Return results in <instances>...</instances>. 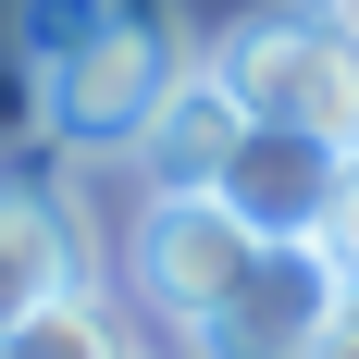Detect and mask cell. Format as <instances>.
Returning <instances> with one entry per match:
<instances>
[{
    "label": "cell",
    "instance_id": "cell-1",
    "mask_svg": "<svg viewBox=\"0 0 359 359\" xmlns=\"http://www.w3.org/2000/svg\"><path fill=\"white\" fill-rule=\"evenodd\" d=\"M211 74L236 87L248 124H285V137H323L359 161V50L334 37L323 0H260L211 37Z\"/></svg>",
    "mask_w": 359,
    "mask_h": 359
},
{
    "label": "cell",
    "instance_id": "cell-2",
    "mask_svg": "<svg viewBox=\"0 0 359 359\" xmlns=\"http://www.w3.org/2000/svg\"><path fill=\"white\" fill-rule=\"evenodd\" d=\"M174 74H186V25L161 0H124L74 62L37 74V111H50V137H74V149H137V124L161 111Z\"/></svg>",
    "mask_w": 359,
    "mask_h": 359
},
{
    "label": "cell",
    "instance_id": "cell-3",
    "mask_svg": "<svg viewBox=\"0 0 359 359\" xmlns=\"http://www.w3.org/2000/svg\"><path fill=\"white\" fill-rule=\"evenodd\" d=\"M248 260H260V236L223 211V198H161V186H149L137 223H124V285H137V310L161 334H198Z\"/></svg>",
    "mask_w": 359,
    "mask_h": 359
},
{
    "label": "cell",
    "instance_id": "cell-4",
    "mask_svg": "<svg viewBox=\"0 0 359 359\" xmlns=\"http://www.w3.org/2000/svg\"><path fill=\"white\" fill-rule=\"evenodd\" d=\"M334 260L323 248H260L236 285H223V310L198 334H186V359H310V334L334 323Z\"/></svg>",
    "mask_w": 359,
    "mask_h": 359
},
{
    "label": "cell",
    "instance_id": "cell-5",
    "mask_svg": "<svg viewBox=\"0 0 359 359\" xmlns=\"http://www.w3.org/2000/svg\"><path fill=\"white\" fill-rule=\"evenodd\" d=\"M334 186H347V149H323V137H285V124H248L211 198H223L236 223H248L260 248H323V211H334Z\"/></svg>",
    "mask_w": 359,
    "mask_h": 359
},
{
    "label": "cell",
    "instance_id": "cell-6",
    "mask_svg": "<svg viewBox=\"0 0 359 359\" xmlns=\"http://www.w3.org/2000/svg\"><path fill=\"white\" fill-rule=\"evenodd\" d=\"M236 137H248V111H236V87L211 74V50L161 87V111L137 124V174L161 186V198H211L223 161H236Z\"/></svg>",
    "mask_w": 359,
    "mask_h": 359
},
{
    "label": "cell",
    "instance_id": "cell-7",
    "mask_svg": "<svg viewBox=\"0 0 359 359\" xmlns=\"http://www.w3.org/2000/svg\"><path fill=\"white\" fill-rule=\"evenodd\" d=\"M87 285V248H74V211L50 198V186L0 174V334L25 323V310H50V297Z\"/></svg>",
    "mask_w": 359,
    "mask_h": 359
},
{
    "label": "cell",
    "instance_id": "cell-8",
    "mask_svg": "<svg viewBox=\"0 0 359 359\" xmlns=\"http://www.w3.org/2000/svg\"><path fill=\"white\" fill-rule=\"evenodd\" d=\"M0 347H13V359H137V347H124V323H111L87 285H74V297H50V310H25Z\"/></svg>",
    "mask_w": 359,
    "mask_h": 359
},
{
    "label": "cell",
    "instance_id": "cell-9",
    "mask_svg": "<svg viewBox=\"0 0 359 359\" xmlns=\"http://www.w3.org/2000/svg\"><path fill=\"white\" fill-rule=\"evenodd\" d=\"M111 13H124V0H13V50L50 74V62H74V50L111 25Z\"/></svg>",
    "mask_w": 359,
    "mask_h": 359
},
{
    "label": "cell",
    "instance_id": "cell-10",
    "mask_svg": "<svg viewBox=\"0 0 359 359\" xmlns=\"http://www.w3.org/2000/svg\"><path fill=\"white\" fill-rule=\"evenodd\" d=\"M323 260H334V285L359 297V161H347V186H334V211H323Z\"/></svg>",
    "mask_w": 359,
    "mask_h": 359
},
{
    "label": "cell",
    "instance_id": "cell-11",
    "mask_svg": "<svg viewBox=\"0 0 359 359\" xmlns=\"http://www.w3.org/2000/svg\"><path fill=\"white\" fill-rule=\"evenodd\" d=\"M310 359H359V297H334V323L310 334Z\"/></svg>",
    "mask_w": 359,
    "mask_h": 359
},
{
    "label": "cell",
    "instance_id": "cell-12",
    "mask_svg": "<svg viewBox=\"0 0 359 359\" xmlns=\"http://www.w3.org/2000/svg\"><path fill=\"white\" fill-rule=\"evenodd\" d=\"M323 13H334V37H347V50H359V0H323Z\"/></svg>",
    "mask_w": 359,
    "mask_h": 359
},
{
    "label": "cell",
    "instance_id": "cell-13",
    "mask_svg": "<svg viewBox=\"0 0 359 359\" xmlns=\"http://www.w3.org/2000/svg\"><path fill=\"white\" fill-rule=\"evenodd\" d=\"M0 359H13V347H0Z\"/></svg>",
    "mask_w": 359,
    "mask_h": 359
},
{
    "label": "cell",
    "instance_id": "cell-14",
    "mask_svg": "<svg viewBox=\"0 0 359 359\" xmlns=\"http://www.w3.org/2000/svg\"><path fill=\"white\" fill-rule=\"evenodd\" d=\"M137 359H149V347H137Z\"/></svg>",
    "mask_w": 359,
    "mask_h": 359
}]
</instances>
